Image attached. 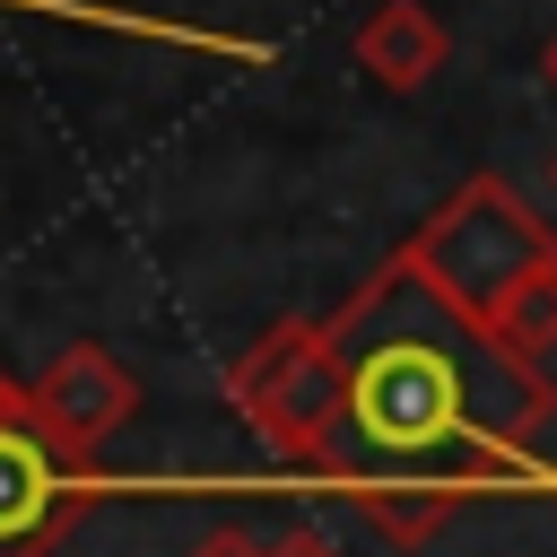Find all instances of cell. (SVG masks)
<instances>
[{
  "mask_svg": "<svg viewBox=\"0 0 557 557\" xmlns=\"http://www.w3.org/2000/svg\"><path fill=\"white\" fill-rule=\"evenodd\" d=\"M400 270H409L435 305H453L470 331H487L522 278L557 270V226H548L505 174H470V183L400 244Z\"/></svg>",
  "mask_w": 557,
  "mask_h": 557,
  "instance_id": "6da1fadb",
  "label": "cell"
},
{
  "mask_svg": "<svg viewBox=\"0 0 557 557\" xmlns=\"http://www.w3.org/2000/svg\"><path fill=\"white\" fill-rule=\"evenodd\" d=\"M226 400L305 470H339L348 444V348L331 322H278L252 357H235Z\"/></svg>",
  "mask_w": 557,
  "mask_h": 557,
  "instance_id": "7a4b0ae2",
  "label": "cell"
},
{
  "mask_svg": "<svg viewBox=\"0 0 557 557\" xmlns=\"http://www.w3.org/2000/svg\"><path fill=\"white\" fill-rule=\"evenodd\" d=\"M96 487H104V470L78 461V453H61L35 409L9 418L0 426V557H44L78 522V505Z\"/></svg>",
  "mask_w": 557,
  "mask_h": 557,
  "instance_id": "3957f363",
  "label": "cell"
},
{
  "mask_svg": "<svg viewBox=\"0 0 557 557\" xmlns=\"http://www.w3.org/2000/svg\"><path fill=\"white\" fill-rule=\"evenodd\" d=\"M35 418H44V435L61 444V453H78V461H96L122 426H131V409H139V383L122 374V357L113 348H96V339H70L35 383Z\"/></svg>",
  "mask_w": 557,
  "mask_h": 557,
  "instance_id": "277c9868",
  "label": "cell"
},
{
  "mask_svg": "<svg viewBox=\"0 0 557 557\" xmlns=\"http://www.w3.org/2000/svg\"><path fill=\"white\" fill-rule=\"evenodd\" d=\"M357 70L374 78V87H392V96H418L444 61H453V35H444V17L426 9V0H383L366 26H357Z\"/></svg>",
  "mask_w": 557,
  "mask_h": 557,
  "instance_id": "5b68a950",
  "label": "cell"
},
{
  "mask_svg": "<svg viewBox=\"0 0 557 557\" xmlns=\"http://www.w3.org/2000/svg\"><path fill=\"white\" fill-rule=\"evenodd\" d=\"M487 331H496V339H505L513 357H531V366H540V357L557 348V270H540V278H522V287L505 296V313H496Z\"/></svg>",
  "mask_w": 557,
  "mask_h": 557,
  "instance_id": "8992f818",
  "label": "cell"
},
{
  "mask_svg": "<svg viewBox=\"0 0 557 557\" xmlns=\"http://www.w3.org/2000/svg\"><path fill=\"white\" fill-rule=\"evenodd\" d=\"M191 557H270V540H252V531H209Z\"/></svg>",
  "mask_w": 557,
  "mask_h": 557,
  "instance_id": "52a82bcc",
  "label": "cell"
},
{
  "mask_svg": "<svg viewBox=\"0 0 557 557\" xmlns=\"http://www.w3.org/2000/svg\"><path fill=\"white\" fill-rule=\"evenodd\" d=\"M270 557H339V548H331L322 531H278V540H270Z\"/></svg>",
  "mask_w": 557,
  "mask_h": 557,
  "instance_id": "ba28073f",
  "label": "cell"
},
{
  "mask_svg": "<svg viewBox=\"0 0 557 557\" xmlns=\"http://www.w3.org/2000/svg\"><path fill=\"white\" fill-rule=\"evenodd\" d=\"M26 409H35V392H26V383L0 366V426H9V418H26Z\"/></svg>",
  "mask_w": 557,
  "mask_h": 557,
  "instance_id": "9c48e42d",
  "label": "cell"
},
{
  "mask_svg": "<svg viewBox=\"0 0 557 557\" xmlns=\"http://www.w3.org/2000/svg\"><path fill=\"white\" fill-rule=\"evenodd\" d=\"M548 78H557V44H548Z\"/></svg>",
  "mask_w": 557,
  "mask_h": 557,
  "instance_id": "30bf717a",
  "label": "cell"
}]
</instances>
